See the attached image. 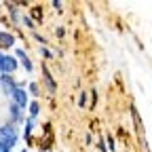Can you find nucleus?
<instances>
[{
    "instance_id": "obj_1",
    "label": "nucleus",
    "mask_w": 152,
    "mask_h": 152,
    "mask_svg": "<svg viewBox=\"0 0 152 152\" xmlns=\"http://www.w3.org/2000/svg\"><path fill=\"white\" fill-rule=\"evenodd\" d=\"M0 142H2L9 150H13L19 142V129L17 125L13 123H4V125H0Z\"/></svg>"
},
{
    "instance_id": "obj_2",
    "label": "nucleus",
    "mask_w": 152,
    "mask_h": 152,
    "mask_svg": "<svg viewBox=\"0 0 152 152\" xmlns=\"http://www.w3.org/2000/svg\"><path fill=\"white\" fill-rule=\"evenodd\" d=\"M11 102H13V104H17L21 110H26V108L30 106V95H28V91H26V85H23V83H19V87L13 91Z\"/></svg>"
},
{
    "instance_id": "obj_3",
    "label": "nucleus",
    "mask_w": 152,
    "mask_h": 152,
    "mask_svg": "<svg viewBox=\"0 0 152 152\" xmlns=\"http://www.w3.org/2000/svg\"><path fill=\"white\" fill-rule=\"evenodd\" d=\"M19 68V61L15 55H9V53H2L0 57V74H15V70Z\"/></svg>"
},
{
    "instance_id": "obj_4",
    "label": "nucleus",
    "mask_w": 152,
    "mask_h": 152,
    "mask_svg": "<svg viewBox=\"0 0 152 152\" xmlns=\"http://www.w3.org/2000/svg\"><path fill=\"white\" fill-rule=\"evenodd\" d=\"M19 87V83L15 80V76H11V74H0V89H2V93L4 95H13V91Z\"/></svg>"
},
{
    "instance_id": "obj_5",
    "label": "nucleus",
    "mask_w": 152,
    "mask_h": 152,
    "mask_svg": "<svg viewBox=\"0 0 152 152\" xmlns=\"http://www.w3.org/2000/svg\"><path fill=\"white\" fill-rule=\"evenodd\" d=\"M23 121H26V114H23V110L19 108L17 104L9 102V123H13V125H21Z\"/></svg>"
},
{
    "instance_id": "obj_6",
    "label": "nucleus",
    "mask_w": 152,
    "mask_h": 152,
    "mask_svg": "<svg viewBox=\"0 0 152 152\" xmlns=\"http://www.w3.org/2000/svg\"><path fill=\"white\" fill-rule=\"evenodd\" d=\"M15 36L11 34V32H7V30H0V51H9V49H13L15 47Z\"/></svg>"
},
{
    "instance_id": "obj_7",
    "label": "nucleus",
    "mask_w": 152,
    "mask_h": 152,
    "mask_svg": "<svg viewBox=\"0 0 152 152\" xmlns=\"http://www.w3.org/2000/svg\"><path fill=\"white\" fill-rule=\"evenodd\" d=\"M15 57H17V61L23 66V70H26L28 74H32V72H34V66H32L30 57H28V53H26L23 49H15Z\"/></svg>"
},
{
    "instance_id": "obj_8",
    "label": "nucleus",
    "mask_w": 152,
    "mask_h": 152,
    "mask_svg": "<svg viewBox=\"0 0 152 152\" xmlns=\"http://www.w3.org/2000/svg\"><path fill=\"white\" fill-rule=\"evenodd\" d=\"M42 80H45V85H47L49 93L53 95V93L57 91V85H55V80H53V76H51V72H49V68H47V66H42Z\"/></svg>"
},
{
    "instance_id": "obj_9",
    "label": "nucleus",
    "mask_w": 152,
    "mask_h": 152,
    "mask_svg": "<svg viewBox=\"0 0 152 152\" xmlns=\"http://www.w3.org/2000/svg\"><path fill=\"white\" fill-rule=\"evenodd\" d=\"M34 125H36V121H32L30 116L23 121V137H26V142H32V131H34Z\"/></svg>"
},
{
    "instance_id": "obj_10",
    "label": "nucleus",
    "mask_w": 152,
    "mask_h": 152,
    "mask_svg": "<svg viewBox=\"0 0 152 152\" xmlns=\"http://www.w3.org/2000/svg\"><path fill=\"white\" fill-rule=\"evenodd\" d=\"M28 112H30V118H32V121H36L38 112H40V104H38L36 99H34V102H30V106H28Z\"/></svg>"
},
{
    "instance_id": "obj_11",
    "label": "nucleus",
    "mask_w": 152,
    "mask_h": 152,
    "mask_svg": "<svg viewBox=\"0 0 152 152\" xmlns=\"http://www.w3.org/2000/svg\"><path fill=\"white\" fill-rule=\"evenodd\" d=\"M131 116H133V123H135V127H137V131H140V137H142V118H140V112H137L135 106L131 108Z\"/></svg>"
},
{
    "instance_id": "obj_12",
    "label": "nucleus",
    "mask_w": 152,
    "mask_h": 152,
    "mask_svg": "<svg viewBox=\"0 0 152 152\" xmlns=\"http://www.w3.org/2000/svg\"><path fill=\"white\" fill-rule=\"evenodd\" d=\"M19 23H21L23 28H28V30H34V28H36V26H34V21H32V17H30V15H26V13L21 15V21H19Z\"/></svg>"
},
{
    "instance_id": "obj_13",
    "label": "nucleus",
    "mask_w": 152,
    "mask_h": 152,
    "mask_svg": "<svg viewBox=\"0 0 152 152\" xmlns=\"http://www.w3.org/2000/svg\"><path fill=\"white\" fill-rule=\"evenodd\" d=\"M28 91L34 95V97H38V95H40V87H38V83H30V85H28Z\"/></svg>"
},
{
    "instance_id": "obj_14",
    "label": "nucleus",
    "mask_w": 152,
    "mask_h": 152,
    "mask_svg": "<svg viewBox=\"0 0 152 152\" xmlns=\"http://www.w3.org/2000/svg\"><path fill=\"white\" fill-rule=\"evenodd\" d=\"M32 17L38 19V21L42 19V11H40V7H32Z\"/></svg>"
},
{
    "instance_id": "obj_15",
    "label": "nucleus",
    "mask_w": 152,
    "mask_h": 152,
    "mask_svg": "<svg viewBox=\"0 0 152 152\" xmlns=\"http://www.w3.org/2000/svg\"><path fill=\"white\" fill-rule=\"evenodd\" d=\"M40 55L45 57V59H53V53H51L47 47H40Z\"/></svg>"
},
{
    "instance_id": "obj_16",
    "label": "nucleus",
    "mask_w": 152,
    "mask_h": 152,
    "mask_svg": "<svg viewBox=\"0 0 152 152\" xmlns=\"http://www.w3.org/2000/svg\"><path fill=\"white\" fill-rule=\"evenodd\" d=\"M89 97H91V108H95V104H97V91H89Z\"/></svg>"
},
{
    "instance_id": "obj_17",
    "label": "nucleus",
    "mask_w": 152,
    "mask_h": 152,
    "mask_svg": "<svg viewBox=\"0 0 152 152\" xmlns=\"http://www.w3.org/2000/svg\"><path fill=\"white\" fill-rule=\"evenodd\" d=\"M78 106L85 108L87 106V93H80V97H78Z\"/></svg>"
},
{
    "instance_id": "obj_18",
    "label": "nucleus",
    "mask_w": 152,
    "mask_h": 152,
    "mask_svg": "<svg viewBox=\"0 0 152 152\" xmlns=\"http://www.w3.org/2000/svg\"><path fill=\"white\" fill-rule=\"evenodd\" d=\"M34 38H36V40H38V42H40V45H42V47H45V45H47V38H42V36H40V34H34Z\"/></svg>"
},
{
    "instance_id": "obj_19",
    "label": "nucleus",
    "mask_w": 152,
    "mask_h": 152,
    "mask_svg": "<svg viewBox=\"0 0 152 152\" xmlns=\"http://www.w3.org/2000/svg\"><path fill=\"white\" fill-rule=\"evenodd\" d=\"M55 34H57V38H64L66 30H64V28H57V30H55Z\"/></svg>"
},
{
    "instance_id": "obj_20",
    "label": "nucleus",
    "mask_w": 152,
    "mask_h": 152,
    "mask_svg": "<svg viewBox=\"0 0 152 152\" xmlns=\"http://www.w3.org/2000/svg\"><path fill=\"white\" fill-rule=\"evenodd\" d=\"M53 7H55L57 11H59V13H61V7H64V4L59 2V0H53Z\"/></svg>"
},
{
    "instance_id": "obj_21",
    "label": "nucleus",
    "mask_w": 152,
    "mask_h": 152,
    "mask_svg": "<svg viewBox=\"0 0 152 152\" xmlns=\"http://www.w3.org/2000/svg\"><path fill=\"white\" fill-rule=\"evenodd\" d=\"M97 148H99V150H102V152H110V150H108V148H106V142H99V144H97Z\"/></svg>"
},
{
    "instance_id": "obj_22",
    "label": "nucleus",
    "mask_w": 152,
    "mask_h": 152,
    "mask_svg": "<svg viewBox=\"0 0 152 152\" xmlns=\"http://www.w3.org/2000/svg\"><path fill=\"white\" fill-rule=\"evenodd\" d=\"M108 148H110V152L114 150V140H112V137H108Z\"/></svg>"
},
{
    "instance_id": "obj_23",
    "label": "nucleus",
    "mask_w": 152,
    "mask_h": 152,
    "mask_svg": "<svg viewBox=\"0 0 152 152\" xmlns=\"http://www.w3.org/2000/svg\"><path fill=\"white\" fill-rule=\"evenodd\" d=\"M0 152H13V150H9V148H7L2 142H0Z\"/></svg>"
},
{
    "instance_id": "obj_24",
    "label": "nucleus",
    "mask_w": 152,
    "mask_h": 152,
    "mask_svg": "<svg viewBox=\"0 0 152 152\" xmlns=\"http://www.w3.org/2000/svg\"><path fill=\"white\" fill-rule=\"evenodd\" d=\"M21 152H28V150H26V148H23V150H21Z\"/></svg>"
},
{
    "instance_id": "obj_25",
    "label": "nucleus",
    "mask_w": 152,
    "mask_h": 152,
    "mask_svg": "<svg viewBox=\"0 0 152 152\" xmlns=\"http://www.w3.org/2000/svg\"><path fill=\"white\" fill-rule=\"evenodd\" d=\"M0 57H2V51H0Z\"/></svg>"
},
{
    "instance_id": "obj_26",
    "label": "nucleus",
    "mask_w": 152,
    "mask_h": 152,
    "mask_svg": "<svg viewBox=\"0 0 152 152\" xmlns=\"http://www.w3.org/2000/svg\"><path fill=\"white\" fill-rule=\"evenodd\" d=\"M47 152H53V150H47Z\"/></svg>"
},
{
    "instance_id": "obj_27",
    "label": "nucleus",
    "mask_w": 152,
    "mask_h": 152,
    "mask_svg": "<svg viewBox=\"0 0 152 152\" xmlns=\"http://www.w3.org/2000/svg\"><path fill=\"white\" fill-rule=\"evenodd\" d=\"M0 7H2V2H0Z\"/></svg>"
}]
</instances>
